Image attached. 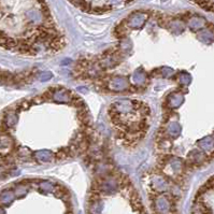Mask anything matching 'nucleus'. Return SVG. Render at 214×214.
Listing matches in <instances>:
<instances>
[{
    "mask_svg": "<svg viewBox=\"0 0 214 214\" xmlns=\"http://www.w3.org/2000/svg\"><path fill=\"white\" fill-rule=\"evenodd\" d=\"M73 3L84 10H100L104 11L111 9L115 2H130L132 0H70Z\"/></svg>",
    "mask_w": 214,
    "mask_h": 214,
    "instance_id": "obj_1",
    "label": "nucleus"
}]
</instances>
